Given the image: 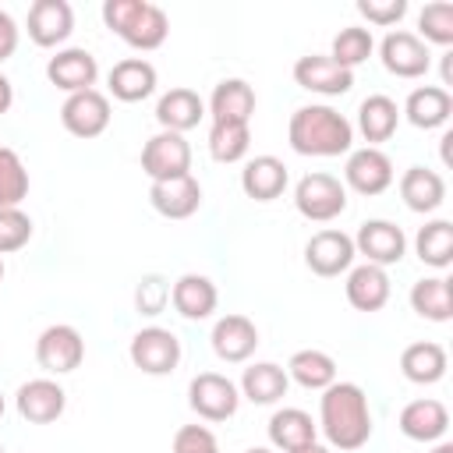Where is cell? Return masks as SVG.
Segmentation results:
<instances>
[{
	"mask_svg": "<svg viewBox=\"0 0 453 453\" xmlns=\"http://www.w3.org/2000/svg\"><path fill=\"white\" fill-rule=\"evenodd\" d=\"M170 301H173L177 315H184V319H191V322H202V319H209V315L216 311V304H219V290H216V283H212L209 276L184 273V276L173 280V287H170Z\"/></svg>",
	"mask_w": 453,
	"mask_h": 453,
	"instance_id": "44dd1931",
	"label": "cell"
},
{
	"mask_svg": "<svg viewBox=\"0 0 453 453\" xmlns=\"http://www.w3.org/2000/svg\"><path fill=\"white\" fill-rule=\"evenodd\" d=\"M294 205L311 223H329L347 209V188L333 173H304L294 188Z\"/></svg>",
	"mask_w": 453,
	"mask_h": 453,
	"instance_id": "277c9868",
	"label": "cell"
},
{
	"mask_svg": "<svg viewBox=\"0 0 453 453\" xmlns=\"http://www.w3.org/2000/svg\"><path fill=\"white\" fill-rule=\"evenodd\" d=\"M418 39L428 46H449L453 42V4L449 0H435V4H425L421 14H418Z\"/></svg>",
	"mask_w": 453,
	"mask_h": 453,
	"instance_id": "f35d334b",
	"label": "cell"
},
{
	"mask_svg": "<svg viewBox=\"0 0 453 453\" xmlns=\"http://www.w3.org/2000/svg\"><path fill=\"white\" fill-rule=\"evenodd\" d=\"M287 180H290V173H287L283 159H276V156H255V159H248L244 170H241V188H244V195L255 198V202H273V198H280V195L287 191Z\"/></svg>",
	"mask_w": 453,
	"mask_h": 453,
	"instance_id": "484cf974",
	"label": "cell"
},
{
	"mask_svg": "<svg viewBox=\"0 0 453 453\" xmlns=\"http://www.w3.org/2000/svg\"><path fill=\"white\" fill-rule=\"evenodd\" d=\"M14 50H18V21L7 11H0V64L14 57Z\"/></svg>",
	"mask_w": 453,
	"mask_h": 453,
	"instance_id": "ee69618b",
	"label": "cell"
},
{
	"mask_svg": "<svg viewBox=\"0 0 453 453\" xmlns=\"http://www.w3.org/2000/svg\"><path fill=\"white\" fill-rule=\"evenodd\" d=\"M110 92L120 103H142L156 92V67L145 57H127L110 67Z\"/></svg>",
	"mask_w": 453,
	"mask_h": 453,
	"instance_id": "603a6c76",
	"label": "cell"
},
{
	"mask_svg": "<svg viewBox=\"0 0 453 453\" xmlns=\"http://www.w3.org/2000/svg\"><path fill=\"white\" fill-rule=\"evenodd\" d=\"M212 350H216V357L219 361H230V365H237V361H248L251 354H255V347H258V329H255V322L248 319V315H223L216 326H212Z\"/></svg>",
	"mask_w": 453,
	"mask_h": 453,
	"instance_id": "d6986e66",
	"label": "cell"
},
{
	"mask_svg": "<svg viewBox=\"0 0 453 453\" xmlns=\"http://www.w3.org/2000/svg\"><path fill=\"white\" fill-rule=\"evenodd\" d=\"M35 361L39 368H46L50 375H67L74 372L81 361H85V340L74 326L67 322H57V326H46L35 340Z\"/></svg>",
	"mask_w": 453,
	"mask_h": 453,
	"instance_id": "52a82bcc",
	"label": "cell"
},
{
	"mask_svg": "<svg viewBox=\"0 0 453 453\" xmlns=\"http://www.w3.org/2000/svg\"><path fill=\"white\" fill-rule=\"evenodd\" d=\"M0 280H4V258H0Z\"/></svg>",
	"mask_w": 453,
	"mask_h": 453,
	"instance_id": "f5cc1de1",
	"label": "cell"
},
{
	"mask_svg": "<svg viewBox=\"0 0 453 453\" xmlns=\"http://www.w3.org/2000/svg\"><path fill=\"white\" fill-rule=\"evenodd\" d=\"M149 202L159 216L166 219H188L198 212L202 205V184L184 173V177H173V180H152L149 188Z\"/></svg>",
	"mask_w": 453,
	"mask_h": 453,
	"instance_id": "ac0fdd59",
	"label": "cell"
},
{
	"mask_svg": "<svg viewBox=\"0 0 453 453\" xmlns=\"http://www.w3.org/2000/svg\"><path fill=\"white\" fill-rule=\"evenodd\" d=\"M379 57H382V67L396 78H421L432 64V53L428 46L407 32V28H396V32H386V39L379 42Z\"/></svg>",
	"mask_w": 453,
	"mask_h": 453,
	"instance_id": "4fadbf2b",
	"label": "cell"
},
{
	"mask_svg": "<svg viewBox=\"0 0 453 453\" xmlns=\"http://www.w3.org/2000/svg\"><path fill=\"white\" fill-rule=\"evenodd\" d=\"M449 142H453V131L442 134V163H446V166H449V159H453V156H449Z\"/></svg>",
	"mask_w": 453,
	"mask_h": 453,
	"instance_id": "c3c4849f",
	"label": "cell"
},
{
	"mask_svg": "<svg viewBox=\"0 0 453 453\" xmlns=\"http://www.w3.org/2000/svg\"><path fill=\"white\" fill-rule=\"evenodd\" d=\"M74 32V11L67 0H35L28 7V39L35 46H60Z\"/></svg>",
	"mask_w": 453,
	"mask_h": 453,
	"instance_id": "e0dca14e",
	"label": "cell"
},
{
	"mask_svg": "<svg viewBox=\"0 0 453 453\" xmlns=\"http://www.w3.org/2000/svg\"><path fill=\"white\" fill-rule=\"evenodd\" d=\"M131 365L145 375H170L180 365V340L163 326H145L131 336Z\"/></svg>",
	"mask_w": 453,
	"mask_h": 453,
	"instance_id": "5b68a950",
	"label": "cell"
},
{
	"mask_svg": "<svg viewBox=\"0 0 453 453\" xmlns=\"http://www.w3.org/2000/svg\"><path fill=\"white\" fill-rule=\"evenodd\" d=\"M400 198L411 212H435L446 202V180L428 166H411L400 177Z\"/></svg>",
	"mask_w": 453,
	"mask_h": 453,
	"instance_id": "83f0119b",
	"label": "cell"
},
{
	"mask_svg": "<svg viewBox=\"0 0 453 453\" xmlns=\"http://www.w3.org/2000/svg\"><path fill=\"white\" fill-rule=\"evenodd\" d=\"M28 195V170L21 156L0 145V209H18Z\"/></svg>",
	"mask_w": 453,
	"mask_h": 453,
	"instance_id": "74e56055",
	"label": "cell"
},
{
	"mask_svg": "<svg viewBox=\"0 0 453 453\" xmlns=\"http://www.w3.org/2000/svg\"><path fill=\"white\" fill-rule=\"evenodd\" d=\"M446 428H449V411L432 396L411 400L400 411V432L414 442H435L446 435Z\"/></svg>",
	"mask_w": 453,
	"mask_h": 453,
	"instance_id": "d4e9b609",
	"label": "cell"
},
{
	"mask_svg": "<svg viewBox=\"0 0 453 453\" xmlns=\"http://www.w3.org/2000/svg\"><path fill=\"white\" fill-rule=\"evenodd\" d=\"M32 241V219L18 209H0V255L18 251Z\"/></svg>",
	"mask_w": 453,
	"mask_h": 453,
	"instance_id": "ab89813d",
	"label": "cell"
},
{
	"mask_svg": "<svg viewBox=\"0 0 453 453\" xmlns=\"http://www.w3.org/2000/svg\"><path fill=\"white\" fill-rule=\"evenodd\" d=\"M357 14L372 25H396L407 14V0H357Z\"/></svg>",
	"mask_w": 453,
	"mask_h": 453,
	"instance_id": "7bdbcfd3",
	"label": "cell"
},
{
	"mask_svg": "<svg viewBox=\"0 0 453 453\" xmlns=\"http://www.w3.org/2000/svg\"><path fill=\"white\" fill-rule=\"evenodd\" d=\"M315 432H319V425H315L311 414L301 411V407H280V411L269 418V442H273L276 449H283V453L315 442Z\"/></svg>",
	"mask_w": 453,
	"mask_h": 453,
	"instance_id": "4dcf8cb0",
	"label": "cell"
},
{
	"mask_svg": "<svg viewBox=\"0 0 453 453\" xmlns=\"http://www.w3.org/2000/svg\"><path fill=\"white\" fill-rule=\"evenodd\" d=\"M202 117H205V103H202V96H198L195 88H184V85L163 92L159 103H156V120H159L163 131H177V134H184V131L198 127Z\"/></svg>",
	"mask_w": 453,
	"mask_h": 453,
	"instance_id": "cb8c5ba5",
	"label": "cell"
},
{
	"mask_svg": "<svg viewBox=\"0 0 453 453\" xmlns=\"http://www.w3.org/2000/svg\"><path fill=\"white\" fill-rule=\"evenodd\" d=\"M173 453H219V442L205 425H184L173 435Z\"/></svg>",
	"mask_w": 453,
	"mask_h": 453,
	"instance_id": "b9f144b4",
	"label": "cell"
},
{
	"mask_svg": "<svg viewBox=\"0 0 453 453\" xmlns=\"http://www.w3.org/2000/svg\"><path fill=\"white\" fill-rule=\"evenodd\" d=\"M449 113H453V96L442 85H418L403 103V117L421 131L442 127L449 120Z\"/></svg>",
	"mask_w": 453,
	"mask_h": 453,
	"instance_id": "4316f807",
	"label": "cell"
},
{
	"mask_svg": "<svg viewBox=\"0 0 453 453\" xmlns=\"http://www.w3.org/2000/svg\"><path fill=\"white\" fill-rule=\"evenodd\" d=\"M287 386H290L287 368L273 361H255L241 375V396H248L251 403H276L280 396H287Z\"/></svg>",
	"mask_w": 453,
	"mask_h": 453,
	"instance_id": "1f68e13d",
	"label": "cell"
},
{
	"mask_svg": "<svg viewBox=\"0 0 453 453\" xmlns=\"http://www.w3.org/2000/svg\"><path fill=\"white\" fill-rule=\"evenodd\" d=\"M319 428L333 449H361L372 439L368 396L357 382H333L319 400Z\"/></svg>",
	"mask_w": 453,
	"mask_h": 453,
	"instance_id": "6da1fadb",
	"label": "cell"
},
{
	"mask_svg": "<svg viewBox=\"0 0 453 453\" xmlns=\"http://www.w3.org/2000/svg\"><path fill=\"white\" fill-rule=\"evenodd\" d=\"M11 103H14V85L0 74V113H7V110H11Z\"/></svg>",
	"mask_w": 453,
	"mask_h": 453,
	"instance_id": "f6af8a7d",
	"label": "cell"
},
{
	"mask_svg": "<svg viewBox=\"0 0 453 453\" xmlns=\"http://www.w3.org/2000/svg\"><path fill=\"white\" fill-rule=\"evenodd\" d=\"M290 453H333V449H326V446H319V442H308V446H297V449H290Z\"/></svg>",
	"mask_w": 453,
	"mask_h": 453,
	"instance_id": "7dc6e473",
	"label": "cell"
},
{
	"mask_svg": "<svg viewBox=\"0 0 453 453\" xmlns=\"http://www.w3.org/2000/svg\"><path fill=\"white\" fill-rule=\"evenodd\" d=\"M396 124H400V106L389 96L375 92V96L361 99V106H357V131H361V138L368 145L379 149V142H389L396 134Z\"/></svg>",
	"mask_w": 453,
	"mask_h": 453,
	"instance_id": "f1b7e54d",
	"label": "cell"
},
{
	"mask_svg": "<svg viewBox=\"0 0 453 453\" xmlns=\"http://www.w3.org/2000/svg\"><path fill=\"white\" fill-rule=\"evenodd\" d=\"M46 78H50V85H57L67 96L71 92H85V88H96L99 64H96V57L88 50L67 46V50H57V57H50Z\"/></svg>",
	"mask_w": 453,
	"mask_h": 453,
	"instance_id": "5bb4252c",
	"label": "cell"
},
{
	"mask_svg": "<svg viewBox=\"0 0 453 453\" xmlns=\"http://www.w3.org/2000/svg\"><path fill=\"white\" fill-rule=\"evenodd\" d=\"M354 251L365 255V262L386 269V265H396V262L403 258L407 237H403V230H400L396 223H389V219H365V223L357 226V234H354Z\"/></svg>",
	"mask_w": 453,
	"mask_h": 453,
	"instance_id": "7c38bea8",
	"label": "cell"
},
{
	"mask_svg": "<svg viewBox=\"0 0 453 453\" xmlns=\"http://www.w3.org/2000/svg\"><path fill=\"white\" fill-rule=\"evenodd\" d=\"M287 379H294L297 386H304V389H326V386H333L336 382V361L326 354V350H315V347H308V350H297L290 361H287Z\"/></svg>",
	"mask_w": 453,
	"mask_h": 453,
	"instance_id": "836d02e7",
	"label": "cell"
},
{
	"mask_svg": "<svg viewBox=\"0 0 453 453\" xmlns=\"http://www.w3.org/2000/svg\"><path fill=\"white\" fill-rule=\"evenodd\" d=\"M287 138L297 156H343L354 145V124L340 110L326 103H311L294 110L287 124Z\"/></svg>",
	"mask_w": 453,
	"mask_h": 453,
	"instance_id": "7a4b0ae2",
	"label": "cell"
},
{
	"mask_svg": "<svg viewBox=\"0 0 453 453\" xmlns=\"http://www.w3.org/2000/svg\"><path fill=\"white\" fill-rule=\"evenodd\" d=\"M446 347L442 343H435V340H418V343H411V347H403V354H400V372H403V379H411V382H418V386H432V382H439L442 375H446Z\"/></svg>",
	"mask_w": 453,
	"mask_h": 453,
	"instance_id": "f546056e",
	"label": "cell"
},
{
	"mask_svg": "<svg viewBox=\"0 0 453 453\" xmlns=\"http://www.w3.org/2000/svg\"><path fill=\"white\" fill-rule=\"evenodd\" d=\"M354 237L350 234H343V230H319V234H311L308 237V244H304V262H308V269L315 273V276H340V273H347L350 265H354Z\"/></svg>",
	"mask_w": 453,
	"mask_h": 453,
	"instance_id": "8fae6325",
	"label": "cell"
},
{
	"mask_svg": "<svg viewBox=\"0 0 453 453\" xmlns=\"http://www.w3.org/2000/svg\"><path fill=\"white\" fill-rule=\"evenodd\" d=\"M142 170L149 180H173L191 173V145L177 131H159L142 149Z\"/></svg>",
	"mask_w": 453,
	"mask_h": 453,
	"instance_id": "ba28073f",
	"label": "cell"
},
{
	"mask_svg": "<svg viewBox=\"0 0 453 453\" xmlns=\"http://www.w3.org/2000/svg\"><path fill=\"white\" fill-rule=\"evenodd\" d=\"M14 403H18V414L28 425H50V421H57L64 414L67 393L53 379H28V382L18 386Z\"/></svg>",
	"mask_w": 453,
	"mask_h": 453,
	"instance_id": "2e32d148",
	"label": "cell"
},
{
	"mask_svg": "<svg viewBox=\"0 0 453 453\" xmlns=\"http://www.w3.org/2000/svg\"><path fill=\"white\" fill-rule=\"evenodd\" d=\"M432 453H453V442H439Z\"/></svg>",
	"mask_w": 453,
	"mask_h": 453,
	"instance_id": "681fc988",
	"label": "cell"
},
{
	"mask_svg": "<svg viewBox=\"0 0 453 453\" xmlns=\"http://www.w3.org/2000/svg\"><path fill=\"white\" fill-rule=\"evenodd\" d=\"M255 113V88L244 78H223L209 96L212 124H251Z\"/></svg>",
	"mask_w": 453,
	"mask_h": 453,
	"instance_id": "ffe728a7",
	"label": "cell"
},
{
	"mask_svg": "<svg viewBox=\"0 0 453 453\" xmlns=\"http://www.w3.org/2000/svg\"><path fill=\"white\" fill-rule=\"evenodd\" d=\"M188 403L205 421H226V418L237 414L241 389L219 372H198L188 386Z\"/></svg>",
	"mask_w": 453,
	"mask_h": 453,
	"instance_id": "8992f818",
	"label": "cell"
},
{
	"mask_svg": "<svg viewBox=\"0 0 453 453\" xmlns=\"http://www.w3.org/2000/svg\"><path fill=\"white\" fill-rule=\"evenodd\" d=\"M446 85H453V53H449V50L442 53V88H446Z\"/></svg>",
	"mask_w": 453,
	"mask_h": 453,
	"instance_id": "bcb514c9",
	"label": "cell"
},
{
	"mask_svg": "<svg viewBox=\"0 0 453 453\" xmlns=\"http://www.w3.org/2000/svg\"><path fill=\"white\" fill-rule=\"evenodd\" d=\"M393 184V159L375 149V145H365V149H354L343 163V188L357 191V195H382L386 188Z\"/></svg>",
	"mask_w": 453,
	"mask_h": 453,
	"instance_id": "30bf717a",
	"label": "cell"
},
{
	"mask_svg": "<svg viewBox=\"0 0 453 453\" xmlns=\"http://www.w3.org/2000/svg\"><path fill=\"white\" fill-rule=\"evenodd\" d=\"M103 21L134 50H156L166 42V32H170L166 11L149 0H106Z\"/></svg>",
	"mask_w": 453,
	"mask_h": 453,
	"instance_id": "3957f363",
	"label": "cell"
},
{
	"mask_svg": "<svg viewBox=\"0 0 453 453\" xmlns=\"http://www.w3.org/2000/svg\"><path fill=\"white\" fill-rule=\"evenodd\" d=\"M0 418H4V393H0Z\"/></svg>",
	"mask_w": 453,
	"mask_h": 453,
	"instance_id": "816d5d0a",
	"label": "cell"
},
{
	"mask_svg": "<svg viewBox=\"0 0 453 453\" xmlns=\"http://www.w3.org/2000/svg\"><path fill=\"white\" fill-rule=\"evenodd\" d=\"M170 301V283L163 276H142V283L134 287V308L138 315H159Z\"/></svg>",
	"mask_w": 453,
	"mask_h": 453,
	"instance_id": "60d3db41",
	"label": "cell"
},
{
	"mask_svg": "<svg viewBox=\"0 0 453 453\" xmlns=\"http://www.w3.org/2000/svg\"><path fill=\"white\" fill-rule=\"evenodd\" d=\"M372 50H375L372 32L361 28V25H347V28H340V32L333 35L329 60L340 64V67H347V71H354L357 64H365V60L372 57Z\"/></svg>",
	"mask_w": 453,
	"mask_h": 453,
	"instance_id": "d590c367",
	"label": "cell"
},
{
	"mask_svg": "<svg viewBox=\"0 0 453 453\" xmlns=\"http://www.w3.org/2000/svg\"><path fill=\"white\" fill-rule=\"evenodd\" d=\"M414 251L425 265L432 269H446L453 262V223L449 219H432L418 230L414 237Z\"/></svg>",
	"mask_w": 453,
	"mask_h": 453,
	"instance_id": "e575fe53",
	"label": "cell"
},
{
	"mask_svg": "<svg viewBox=\"0 0 453 453\" xmlns=\"http://www.w3.org/2000/svg\"><path fill=\"white\" fill-rule=\"evenodd\" d=\"M244 453H273V449H265V446H255V449H244Z\"/></svg>",
	"mask_w": 453,
	"mask_h": 453,
	"instance_id": "f907efd6",
	"label": "cell"
},
{
	"mask_svg": "<svg viewBox=\"0 0 453 453\" xmlns=\"http://www.w3.org/2000/svg\"><path fill=\"white\" fill-rule=\"evenodd\" d=\"M0 453H4V446H0Z\"/></svg>",
	"mask_w": 453,
	"mask_h": 453,
	"instance_id": "db71d44e",
	"label": "cell"
},
{
	"mask_svg": "<svg viewBox=\"0 0 453 453\" xmlns=\"http://www.w3.org/2000/svg\"><path fill=\"white\" fill-rule=\"evenodd\" d=\"M294 81L308 92H319V96H343L354 85V71L333 64L329 53H308V57H297Z\"/></svg>",
	"mask_w": 453,
	"mask_h": 453,
	"instance_id": "9a60e30c",
	"label": "cell"
},
{
	"mask_svg": "<svg viewBox=\"0 0 453 453\" xmlns=\"http://www.w3.org/2000/svg\"><path fill=\"white\" fill-rule=\"evenodd\" d=\"M411 308L428 322H449L453 319V290L446 276H425L411 287Z\"/></svg>",
	"mask_w": 453,
	"mask_h": 453,
	"instance_id": "d6a6232c",
	"label": "cell"
},
{
	"mask_svg": "<svg viewBox=\"0 0 453 453\" xmlns=\"http://www.w3.org/2000/svg\"><path fill=\"white\" fill-rule=\"evenodd\" d=\"M251 124H212L209 127V156L216 163H237L248 156Z\"/></svg>",
	"mask_w": 453,
	"mask_h": 453,
	"instance_id": "8d00e7d4",
	"label": "cell"
},
{
	"mask_svg": "<svg viewBox=\"0 0 453 453\" xmlns=\"http://www.w3.org/2000/svg\"><path fill=\"white\" fill-rule=\"evenodd\" d=\"M60 124L74 138H99L110 127V99L99 88L71 92L60 106Z\"/></svg>",
	"mask_w": 453,
	"mask_h": 453,
	"instance_id": "9c48e42d",
	"label": "cell"
},
{
	"mask_svg": "<svg viewBox=\"0 0 453 453\" xmlns=\"http://www.w3.org/2000/svg\"><path fill=\"white\" fill-rule=\"evenodd\" d=\"M343 290H347L350 308H357V311H379L389 301V276H386L382 265L361 262V265H350L347 269Z\"/></svg>",
	"mask_w": 453,
	"mask_h": 453,
	"instance_id": "7402d4cb",
	"label": "cell"
}]
</instances>
